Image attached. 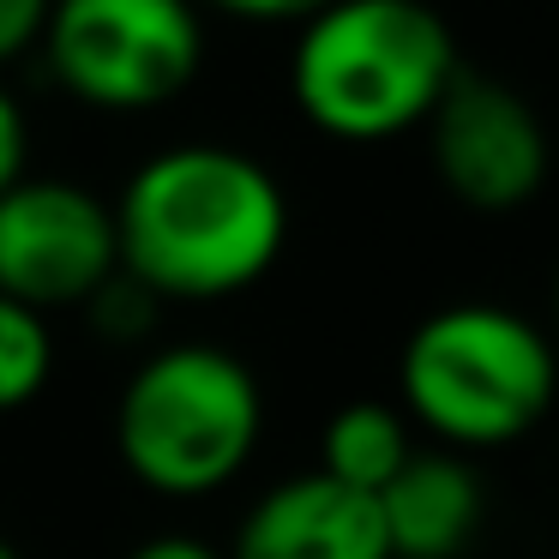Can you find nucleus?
Wrapping results in <instances>:
<instances>
[{"label":"nucleus","instance_id":"2","mask_svg":"<svg viewBox=\"0 0 559 559\" xmlns=\"http://www.w3.org/2000/svg\"><path fill=\"white\" fill-rule=\"evenodd\" d=\"M463 67L433 0H331L289 43V103L331 145H397L433 121Z\"/></svg>","mask_w":559,"mask_h":559},{"label":"nucleus","instance_id":"8","mask_svg":"<svg viewBox=\"0 0 559 559\" xmlns=\"http://www.w3.org/2000/svg\"><path fill=\"white\" fill-rule=\"evenodd\" d=\"M229 559H391L385 518L373 493L331 481L325 469H301L271 481L235 523Z\"/></svg>","mask_w":559,"mask_h":559},{"label":"nucleus","instance_id":"4","mask_svg":"<svg viewBox=\"0 0 559 559\" xmlns=\"http://www.w3.org/2000/svg\"><path fill=\"white\" fill-rule=\"evenodd\" d=\"M265 439V385L229 343H163L115 397V451L163 499H205L247 475Z\"/></svg>","mask_w":559,"mask_h":559},{"label":"nucleus","instance_id":"1","mask_svg":"<svg viewBox=\"0 0 559 559\" xmlns=\"http://www.w3.org/2000/svg\"><path fill=\"white\" fill-rule=\"evenodd\" d=\"M295 211L265 157L217 139L163 145L115 193L121 271L157 301H229L277 271Z\"/></svg>","mask_w":559,"mask_h":559},{"label":"nucleus","instance_id":"3","mask_svg":"<svg viewBox=\"0 0 559 559\" xmlns=\"http://www.w3.org/2000/svg\"><path fill=\"white\" fill-rule=\"evenodd\" d=\"M397 403L439 451L481 457L523 445L559 409V343L542 319L493 295H463L397 343Z\"/></svg>","mask_w":559,"mask_h":559},{"label":"nucleus","instance_id":"9","mask_svg":"<svg viewBox=\"0 0 559 559\" xmlns=\"http://www.w3.org/2000/svg\"><path fill=\"white\" fill-rule=\"evenodd\" d=\"M379 518H385L391 559H469L487 530L481 463L421 445L379 493Z\"/></svg>","mask_w":559,"mask_h":559},{"label":"nucleus","instance_id":"11","mask_svg":"<svg viewBox=\"0 0 559 559\" xmlns=\"http://www.w3.org/2000/svg\"><path fill=\"white\" fill-rule=\"evenodd\" d=\"M55 379V325L49 313L0 295V415L37 403Z\"/></svg>","mask_w":559,"mask_h":559},{"label":"nucleus","instance_id":"16","mask_svg":"<svg viewBox=\"0 0 559 559\" xmlns=\"http://www.w3.org/2000/svg\"><path fill=\"white\" fill-rule=\"evenodd\" d=\"M127 559H229L223 547H211L205 535H187V530H169V535H145Z\"/></svg>","mask_w":559,"mask_h":559},{"label":"nucleus","instance_id":"17","mask_svg":"<svg viewBox=\"0 0 559 559\" xmlns=\"http://www.w3.org/2000/svg\"><path fill=\"white\" fill-rule=\"evenodd\" d=\"M547 319H554V343H559V259H554V283H547Z\"/></svg>","mask_w":559,"mask_h":559},{"label":"nucleus","instance_id":"14","mask_svg":"<svg viewBox=\"0 0 559 559\" xmlns=\"http://www.w3.org/2000/svg\"><path fill=\"white\" fill-rule=\"evenodd\" d=\"M49 13H55V0H0V67L43 49Z\"/></svg>","mask_w":559,"mask_h":559},{"label":"nucleus","instance_id":"18","mask_svg":"<svg viewBox=\"0 0 559 559\" xmlns=\"http://www.w3.org/2000/svg\"><path fill=\"white\" fill-rule=\"evenodd\" d=\"M0 559H25V554H19V547L7 542V535H0Z\"/></svg>","mask_w":559,"mask_h":559},{"label":"nucleus","instance_id":"7","mask_svg":"<svg viewBox=\"0 0 559 559\" xmlns=\"http://www.w3.org/2000/svg\"><path fill=\"white\" fill-rule=\"evenodd\" d=\"M121 271L115 241V199L91 193L85 181L25 175L0 193V295L61 313L85 307Z\"/></svg>","mask_w":559,"mask_h":559},{"label":"nucleus","instance_id":"15","mask_svg":"<svg viewBox=\"0 0 559 559\" xmlns=\"http://www.w3.org/2000/svg\"><path fill=\"white\" fill-rule=\"evenodd\" d=\"M205 13H223V19H241V25H289L301 31L313 13H325L331 0H199Z\"/></svg>","mask_w":559,"mask_h":559},{"label":"nucleus","instance_id":"5","mask_svg":"<svg viewBox=\"0 0 559 559\" xmlns=\"http://www.w3.org/2000/svg\"><path fill=\"white\" fill-rule=\"evenodd\" d=\"M199 0H55L43 61L73 103L145 115L175 103L205 67Z\"/></svg>","mask_w":559,"mask_h":559},{"label":"nucleus","instance_id":"12","mask_svg":"<svg viewBox=\"0 0 559 559\" xmlns=\"http://www.w3.org/2000/svg\"><path fill=\"white\" fill-rule=\"evenodd\" d=\"M79 313H85V325L97 331V337H109V343H145L151 331H157V319H163V301L139 277L115 271Z\"/></svg>","mask_w":559,"mask_h":559},{"label":"nucleus","instance_id":"6","mask_svg":"<svg viewBox=\"0 0 559 559\" xmlns=\"http://www.w3.org/2000/svg\"><path fill=\"white\" fill-rule=\"evenodd\" d=\"M439 193L469 217H518L554 181V133L518 85L463 67L421 127Z\"/></svg>","mask_w":559,"mask_h":559},{"label":"nucleus","instance_id":"13","mask_svg":"<svg viewBox=\"0 0 559 559\" xmlns=\"http://www.w3.org/2000/svg\"><path fill=\"white\" fill-rule=\"evenodd\" d=\"M31 175V121H25V103L13 97V85L0 79V193L19 187Z\"/></svg>","mask_w":559,"mask_h":559},{"label":"nucleus","instance_id":"10","mask_svg":"<svg viewBox=\"0 0 559 559\" xmlns=\"http://www.w3.org/2000/svg\"><path fill=\"white\" fill-rule=\"evenodd\" d=\"M421 451V433L391 397H349L325 415L319 427V463L331 481L355 487V493H385L403 475V463Z\"/></svg>","mask_w":559,"mask_h":559}]
</instances>
